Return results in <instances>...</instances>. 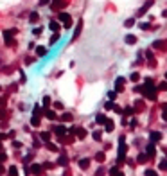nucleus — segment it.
Here are the masks:
<instances>
[{"instance_id":"nucleus-1","label":"nucleus","mask_w":167,"mask_h":176,"mask_svg":"<svg viewBox=\"0 0 167 176\" xmlns=\"http://www.w3.org/2000/svg\"><path fill=\"white\" fill-rule=\"evenodd\" d=\"M58 22H63V27H65V29H70V27H72V18H70V15L65 13V11L58 13Z\"/></svg>"},{"instance_id":"nucleus-2","label":"nucleus","mask_w":167,"mask_h":176,"mask_svg":"<svg viewBox=\"0 0 167 176\" xmlns=\"http://www.w3.org/2000/svg\"><path fill=\"white\" fill-rule=\"evenodd\" d=\"M16 33H18L16 29H7V31H4V40H6V45L11 47L13 43H16V41H13V36H16Z\"/></svg>"},{"instance_id":"nucleus-3","label":"nucleus","mask_w":167,"mask_h":176,"mask_svg":"<svg viewBox=\"0 0 167 176\" xmlns=\"http://www.w3.org/2000/svg\"><path fill=\"white\" fill-rule=\"evenodd\" d=\"M81 31H83V18L77 20V24H76V29H74V34H72V41H76L81 34Z\"/></svg>"},{"instance_id":"nucleus-4","label":"nucleus","mask_w":167,"mask_h":176,"mask_svg":"<svg viewBox=\"0 0 167 176\" xmlns=\"http://www.w3.org/2000/svg\"><path fill=\"white\" fill-rule=\"evenodd\" d=\"M124 154H126V144H124V137H120V142H119V162L124 160Z\"/></svg>"},{"instance_id":"nucleus-5","label":"nucleus","mask_w":167,"mask_h":176,"mask_svg":"<svg viewBox=\"0 0 167 176\" xmlns=\"http://www.w3.org/2000/svg\"><path fill=\"white\" fill-rule=\"evenodd\" d=\"M153 4H154V0H148V2H145V4H144V6H142L140 9H138V13H137V16H144L145 13L149 11V7H151Z\"/></svg>"},{"instance_id":"nucleus-6","label":"nucleus","mask_w":167,"mask_h":176,"mask_svg":"<svg viewBox=\"0 0 167 176\" xmlns=\"http://www.w3.org/2000/svg\"><path fill=\"white\" fill-rule=\"evenodd\" d=\"M124 81H126L124 77H117V81H115V92H117V94L124 90Z\"/></svg>"},{"instance_id":"nucleus-7","label":"nucleus","mask_w":167,"mask_h":176,"mask_svg":"<svg viewBox=\"0 0 167 176\" xmlns=\"http://www.w3.org/2000/svg\"><path fill=\"white\" fill-rule=\"evenodd\" d=\"M149 138H151L153 144H156V142H160V140H162V133H160V131H151Z\"/></svg>"},{"instance_id":"nucleus-8","label":"nucleus","mask_w":167,"mask_h":176,"mask_svg":"<svg viewBox=\"0 0 167 176\" xmlns=\"http://www.w3.org/2000/svg\"><path fill=\"white\" fill-rule=\"evenodd\" d=\"M59 22H56V20H50V24H49V29L52 31V33H59Z\"/></svg>"},{"instance_id":"nucleus-9","label":"nucleus","mask_w":167,"mask_h":176,"mask_svg":"<svg viewBox=\"0 0 167 176\" xmlns=\"http://www.w3.org/2000/svg\"><path fill=\"white\" fill-rule=\"evenodd\" d=\"M43 115H45L49 120H56V119H58V113H56V111H52V110H45Z\"/></svg>"},{"instance_id":"nucleus-10","label":"nucleus","mask_w":167,"mask_h":176,"mask_svg":"<svg viewBox=\"0 0 167 176\" xmlns=\"http://www.w3.org/2000/svg\"><path fill=\"white\" fill-rule=\"evenodd\" d=\"M86 135H88V133H86V129H85V128H77V131H76V137H77V140H83Z\"/></svg>"},{"instance_id":"nucleus-11","label":"nucleus","mask_w":167,"mask_h":176,"mask_svg":"<svg viewBox=\"0 0 167 176\" xmlns=\"http://www.w3.org/2000/svg\"><path fill=\"white\" fill-rule=\"evenodd\" d=\"M124 41H126L128 45H135V43H137V36H135V34H128L126 38H124Z\"/></svg>"},{"instance_id":"nucleus-12","label":"nucleus","mask_w":167,"mask_h":176,"mask_svg":"<svg viewBox=\"0 0 167 176\" xmlns=\"http://www.w3.org/2000/svg\"><path fill=\"white\" fill-rule=\"evenodd\" d=\"M34 50H36V56H40V58H43V56L47 54V49L41 47V45H40V47H34Z\"/></svg>"},{"instance_id":"nucleus-13","label":"nucleus","mask_w":167,"mask_h":176,"mask_svg":"<svg viewBox=\"0 0 167 176\" xmlns=\"http://www.w3.org/2000/svg\"><path fill=\"white\" fill-rule=\"evenodd\" d=\"M38 20H40V15H38L36 11H33V13H29V22H31V24H36Z\"/></svg>"},{"instance_id":"nucleus-14","label":"nucleus","mask_w":167,"mask_h":176,"mask_svg":"<svg viewBox=\"0 0 167 176\" xmlns=\"http://www.w3.org/2000/svg\"><path fill=\"white\" fill-rule=\"evenodd\" d=\"M67 163H68V158L65 157V154H61V157L58 158V165H61V167H67Z\"/></svg>"},{"instance_id":"nucleus-15","label":"nucleus","mask_w":167,"mask_h":176,"mask_svg":"<svg viewBox=\"0 0 167 176\" xmlns=\"http://www.w3.org/2000/svg\"><path fill=\"white\" fill-rule=\"evenodd\" d=\"M79 167H81V169H88V167H90V160H88V158H81V160H79Z\"/></svg>"},{"instance_id":"nucleus-16","label":"nucleus","mask_w":167,"mask_h":176,"mask_svg":"<svg viewBox=\"0 0 167 176\" xmlns=\"http://www.w3.org/2000/svg\"><path fill=\"white\" fill-rule=\"evenodd\" d=\"M145 153H148V157H153V154L156 153V149H154V144H153V142L149 144L148 147H145Z\"/></svg>"},{"instance_id":"nucleus-17","label":"nucleus","mask_w":167,"mask_h":176,"mask_svg":"<svg viewBox=\"0 0 167 176\" xmlns=\"http://www.w3.org/2000/svg\"><path fill=\"white\" fill-rule=\"evenodd\" d=\"M52 129H54L56 131V135H65V126H61V124H59V126H54V128H52Z\"/></svg>"},{"instance_id":"nucleus-18","label":"nucleus","mask_w":167,"mask_h":176,"mask_svg":"<svg viewBox=\"0 0 167 176\" xmlns=\"http://www.w3.org/2000/svg\"><path fill=\"white\" fill-rule=\"evenodd\" d=\"M110 176H124V173L119 171V167H111L110 169Z\"/></svg>"},{"instance_id":"nucleus-19","label":"nucleus","mask_w":167,"mask_h":176,"mask_svg":"<svg viewBox=\"0 0 167 176\" xmlns=\"http://www.w3.org/2000/svg\"><path fill=\"white\" fill-rule=\"evenodd\" d=\"M29 169H31V173H33V174H40V171H41V165H38V163H33Z\"/></svg>"},{"instance_id":"nucleus-20","label":"nucleus","mask_w":167,"mask_h":176,"mask_svg":"<svg viewBox=\"0 0 167 176\" xmlns=\"http://www.w3.org/2000/svg\"><path fill=\"white\" fill-rule=\"evenodd\" d=\"M106 120H108V119H106V115H104V113H99V115L95 117V122H97V124H104Z\"/></svg>"},{"instance_id":"nucleus-21","label":"nucleus","mask_w":167,"mask_h":176,"mask_svg":"<svg viewBox=\"0 0 167 176\" xmlns=\"http://www.w3.org/2000/svg\"><path fill=\"white\" fill-rule=\"evenodd\" d=\"M135 111H137V110H135L133 106H126V108H124V111H122V113H124V115H128V117H129V115H133Z\"/></svg>"},{"instance_id":"nucleus-22","label":"nucleus","mask_w":167,"mask_h":176,"mask_svg":"<svg viewBox=\"0 0 167 176\" xmlns=\"http://www.w3.org/2000/svg\"><path fill=\"white\" fill-rule=\"evenodd\" d=\"M92 137H93V140H95V142H101V140H102V131H99V129H97V131H93V135H92Z\"/></svg>"},{"instance_id":"nucleus-23","label":"nucleus","mask_w":167,"mask_h":176,"mask_svg":"<svg viewBox=\"0 0 167 176\" xmlns=\"http://www.w3.org/2000/svg\"><path fill=\"white\" fill-rule=\"evenodd\" d=\"M65 2L63 0H52V9H58V7H63Z\"/></svg>"},{"instance_id":"nucleus-24","label":"nucleus","mask_w":167,"mask_h":176,"mask_svg":"<svg viewBox=\"0 0 167 176\" xmlns=\"http://www.w3.org/2000/svg\"><path fill=\"white\" fill-rule=\"evenodd\" d=\"M138 29H142V31H149V29H151V24H149V22H140V24H138Z\"/></svg>"},{"instance_id":"nucleus-25","label":"nucleus","mask_w":167,"mask_h":176,"mask_svg":"<svg viewBox=\"0 0 167 176\" xmlns=\"http://www.w3.org/2000/svg\"><path fill=\"white\" fill-rule=\"evenodd\" d=\"M7 173H9V176H18V167H16V165H11Z\"/></svg>"},{"instance_id":"nucleus-26","label":"nucleus","mask_w":167,"mask_h":176,"mask_svg":"<svg viewBox=\"0 0 167 176\" xmlns=\"http://www.w3.org/2000/svg\"><path fill=\"white\" fill-rule=\"evenodd\" d=\"M95 160H97V162H104V160H106V154H104L102 151H99V153L95 154Z\"/></svg>"},{"instance_id":"nucleus-27","label":"nucleus","mask_w":167,"mask_h":176,"mask_svg":"<svg viewBox=\"0 0 167 176\" xmlns=\"http://www.w3.org/2000/svg\"><path fill=\"white\" fill-rule=\"evenodd\" d=\"M164 47V41L162 40H154L153 41V49H162Z\"/></svg>"},{"instance_id":"nucleus-28","label":"nucleus","mask_w":167,"mask_h":176,"mask_svg":"<svg viewBox=\"0 0 167 176\" xmlns=\"http://www.w3.org/2000/svg\"><path fill=\"white\" fill-rule=\"evenodd\" d=\"M40 138H41V140H43V142H49V140H50V133H47V131H43V133H41V135H40Z\"/></svg>"},{"instance_id":"nucleus-29","label":"nucleus","mask_w":167,"mask_h":176,"mask_svg":"<svg viewBox=\"0 0 167 176\" xmlns=\"http://www.w3.org/2000/svg\"><path fill=\"white\" fill-rule=\"evenodd\" d=\"M133 25H135V18H128L126 22H124V27H128V29L133 27Z\"/></svg>"},{"instance_id":"nucleus-30","label":"nucleus","mask_w":167,"mask_h":176,"mask_svg":"<svg viewBox=\"0 0 167 176\" xmlns=\"http://www.w3.org/2000/svg\"><path fill=\"white\" fill-rule=\"evenodd\" d=\"M129 79H131V81H133V83H137V81H138V79H140V74H138V72H133V74H131V76H129Z\"/></svg>"},{"instance_id":"nucleus-31","label":"nucleus","mask_w":167,"mask_h":176,"mask_svg":"<svg viewBox=\"0 0 167 176\" xmlns=\"http://www.w3.org/2000/svg\"><path fill=\"white\" fill-rule=\"evenodd\" d=\"M58 40H59V33H54V34H52V38H50V45H54Z\"/></svg>"},{"instance_id":"nucleus-32","label":"nucleus","mask_w":167,"mask_h":176,"mask_svg":"<svg viewBox=\"0 0 167 176\" xmlns=\"http://www.w3.org/2000/svg\"><path fill=\"white\" fill-rule=\"evenodd\" d=\"M137 160H138V163H144L145 160H148V157H145V153H140V154H138V158H137Z\"/></svg>"},{"instance_id":"nucleus-33","label":"nucleus","mask_w":167,"mask_h":176,"mask_svg":"<svg viewBox=\"0 0 167 176\" xmlns=\"http://www.w3.org/2000/svg\"><path fill=\"white\" fill-rule=\"evenodd\" d=\"M104 124H106V131H108V133H110V131H113V122H111V120H106Z\"/></svg>"},{"instance_id":"nucleus-34","label":"nucleus","mask_w":167,"mask_h":176,"mask_svg":"<svg viewBox=\"0 0 167 176\" xmlns=\"http://www.w3.org/2000/svg\"><path fill=\"white\" fill-rule=\"evenodd\" d=\"M144 174H145V176H158V173H156V171H153V169H148Z\"/></svg>"},{"instance_id":"nucleus-35","label":"nucleus","mask_w":167,"mask_h":176,"mask_svg":"<svg viewBox=\"0 0 167 176\" xmlns=\"http://www.w3.org/2000/svg\"><path fill=\"white\" fill-rule=\"evenodd\" d=\"M31 124L38 128V126H40V119H38V117H33V119H31Z\"/></svg>"},{"instance_id":"nucleus-36","label":"nucleus","mask_w":167,"mask_h":176,"mask_svg":"<svg viewBox=\"0 0 167 176\" xmlns=\"http://www.w3.org/2000/svg\"><path fill=\"white\" fill-rule=\"evenodd\" d=\"M61 120H72V115L70 113H63V115H61Z\"/></svg>"},{"instance_id":"nucleus-37","label":"nucleus","mask_w":167,"mask_h":176,"mask_svg":"<svg viewBox=\"0 0 167 176\" xmlns=\"http://www.w3.org/2000/svg\"><path fill=\"white\" fill-rule=\"evenodd\" d=\"M158 90H167V81H164V83H160L158 86H156Z\"/></svg>"},{"instance_id":"nucleus-38","label":"nucleus","mask_w":167,"mask_h":176,"mask_svg":"<svg viewBox=\"0 0 167 176\" xmlns=\"http://www.w3.org/2000/svg\"><path fill=\"white\" fill-rule=\"evenodd\" d=\"M160 169L162 171H167V160H162L160 162Z\"/></svg>"},{"instance_id":"nucleus-39","label":"nucleus","mask_w":167,"mask_h":176,"mask_svg":"<svg viewBox=\"0 0 167 176\" xmlns=\"http://www.w3.org/2000/svg\"><path fill=\"white\" fill-rule=\"evenodd\" d=\"M108 97H110V101H115V99H117V92H110Z\"/></svg>"},{"instance_id":"nucleus-40","label":"nucleus","mask_w":167,"mask_h":176,"mask_svg":"<svg viewBox=\"0 0 167 176\" xmlns=\"http://www.w3.org/2000/svg\"><path fill=\"white\" fill-rule=\"evenodd\" d=\"M47 149L49 151H58V147L54 146V144H49V142H47Z\"/></svg>"},{"instance_id":"nucleus-41","label":"nucleus","mask_w":167,"mask_h":176,"mask_svg":"<svg viewBox=\"0 0 167 176\" xmlns=\"http://www.w3.org/2000/svg\"><path fill=\"white\" fill-rule=\"evenodd\" d=\"M33 34H34V36H40V34H41V27H36V29H33Z\"/></svg>"},{"instance_id":"nucleus-42","label":"nucleus","mask_w":167,"mask_h":176,"mask_svg":"<svg viewBox=\"0 0 167 176\" xmlns=\"http://www.w3.org/2000/svg\"><path fill=\"white\" fill-rule=\"evenodd\" d=\"M49 104H50V97H43V106L47 108Z\"/></svg>"},{"instance_id":"nucleus-43","label":"nucleus","mask_w":167,"mask_h":176,"mask_svg":"<svg viewBox=\"0 0 167 176\" xmlns=\"http://www.w3.org/2000/svg\"><path fill=\"white\" fill-rule=\"evenodd\" d=\"M50 4V0H40L38 2V6H49Z\"/></svg>"},{"instance_id":"nucleus-44","label":"nucleus","mask_w":167,"mask_h":176,"mask_svg":"<svg viewBox=\"0 0 167 176\" xmlns=\"http://www.w3.org/2000/svg\"><path fill=\"white\" fill-rule=\"evenodd\" d=\"M95 174H97V176H104V167H99Z\"/></svg>"},{"instance_id":"nucleus-45","label":"nucleus","mask_w":167,"mask_h":176,"mask_svg":"<svg viewBox=\"0 0 167 176\" xmlns=\"http://www.w3.org/2000/svg\"><path fill=\"white\" fill-rule=\"evenodd\" d=\"M145 58H148L149 61H153V52H151V50H148V52H145Z\"/></svg>"},{"instance_id":"nucleus-46","label":"nucleus","mask_w":167,"mask_h":176,"mask_svg":"<svg viewBox=\"0 0 167 176\" xmlns=\"http://www.w3.org/2000/svg\"><path fill=\"white\" fill-rule=\"evenodd\" d=\"M113 110H115L117 113H122V108H120V106H117V104H113Z\"/></svg>"},{"instance_id":"nucleus-47","label":"nucleus","mask_w":167,"mask_h":176,"mask_svg":"<svg viewBox=\"0 0 167 176\" xmlns=\"http://www.w3.org/2000/svg\"><path fill=\"white\" fill-rule=\"evenodd\" d=\"M31 63H34V59L33 58H25V65H31Z\"/></svg>"},{"instance_id":"nucleus-48","label":"nucleus","mask_w":167,"mask_h":176,"mask_svg":"<svg viewBox=\"0 0 167 176\" xmlns=\"http://www.w3.org/2000/svg\"><path fill=\"white\" fill-rule=\"evenodd\" d=\"M13 147H16V149H20V147H22V144H20V142H15V140H13Z\"/></svg>"},{"instance_id":"nucleus-49","label":"nucleus","mask_w":167,"mask_h":176,"mask_svg":"<svg viewBox=\"0 0 167 176\" xmlns=\"http://www.w3.org/2000/svg\"><path fill=\"white\" fill-rule=\"evenodd\" d=\"M6 173V167H4V165H2V162H0V176H2Z\"/></svg>"},{"instance_id":"nucleus-50","label":"nucleus","mask_w":167,"mask_h":176,"mask_svg":"<svg viewBox=\"0 0 167 176\" xmlns=\"http://www.w3.org/2000/svg\"><path fill=\"white\" fill-rule=\"evenodd\" d=\"M106 110H113V102H111V101L106 102Z\"/></svg>"},{"instance_id":"nucleus-51","label":"nucleus","mask_w":167,"mask_h":176,"mask_svg":"<svg viewBox=\"0 0 167 176\" xmlns=\"http://www.w3.org/2000/svg\"><path fill=\"white\" fill-rule=\"evenodd\" d=\"M4 117H6V110L0 108V119H4Z\"/></svg>"},{"instance_id":"nucleus-52","label":"nucleus","mask_w":167,"mask_h":176,"mask_svg":"<svg viewBox=\"0 0 167 176\" xmlns=\"http://www.w3.org/2000/svg\"><path fill=\"white\" fill-rule=\"evenodd\" d=\"M27 47H29V50H33L36 45H34V41H29V45H27Z\"/></svg>"},{"instance_id":"nucleus-53","label":"nucleus","mask_w":167,"mask_h":176,"mask_svg":"<svg viewBox=\"0 0 167 176\" xmlns=\"http://www.w3.org/2000/svg\"><path fill=\"white\" fill-rule=\"evenodd\" d=\"M54 108H58V110H61V108H63V104H61V102H54Z\"/></svg>"},{"instance_id":"nucleus-54","label":"nucleus","mask_w":167,"mask_h":176,"mask_svg":"<svg viewBox=\"0 0 167 176\" xmlns=\"http://www.w3.org/2000/svg\"><path fill=\"white\" fill-rule=\"evenodd\" d=\"M41 167H47V169H50V167H52V163H49V162H45L43 165H41Z\"/></svg>"},{"instance_id":"nucleus-55","label":"nucleus","mask_w":167,"mask_h":176,"mask_svg":"<svg viewBox=\"0 0 167 176\" xmlns=\"http://www.w3.org/2000/svg\"><path fill=\"white\" fill-rule=\"evenodd\" d=\"M162 119H164V120H167V110H165V111L162 113Z\"/></svg>"},{"instance_id":"nucleus-56","label":"nucleus","mask_w":167,"mask_h":176,"mask_svg":"<svg viewBox=\"0 0 167 176\" xmlns=\"http://www.w3.org/2000/svg\"><path fill=\"white\" fill-rule=\"evenodd\" d=\"M162 108H164V110H167V104H164V106H162Z\"/></svg>"},{"instance_id":"nucleus-57","label":"nucleus","mask_w":167,"mask_h":176,"mask_svg":"<svg viewBox=\"0 0 167 176\" xmlns=\"http://www.w3.org/2000/svg\"><path fill=\"white\" fill-rule=\"evenodd\" d=\"M165 79H167V72H165Z\"/></svg>"},{"instance_id":"nucleus-58","label":"nucleus","mask_w":167,"mask_h":176,"mask_svg":"<svg viewBox=\"0 0 167 176\" xmlns=\"http://www.w3.org/2000/svg\"><path fill=\"white\" fill-rule=\"evenodd\" d=\"M0 92H2V86H0Z\"/></svg>"}]
</instances>
